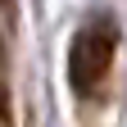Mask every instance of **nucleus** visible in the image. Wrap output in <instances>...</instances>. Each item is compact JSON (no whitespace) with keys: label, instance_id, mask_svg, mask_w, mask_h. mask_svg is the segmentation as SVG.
<instances>
[{"label":"nucleus","instance_id":"obj_2","mask_svg":"<svg viewBox=\"0 0 127 127\" xmlns=\"http://www.w3.org/2000/svg\"><path fill=\"white\" fill-rule=\"evenodd\" d=\"M5 118H9V91L0 86V123H5Z\"/></svg>","mask_w":127,"mask_h":127},{"label":"nucleus","instance_id":"obj_1","mask_svg":"<svg viewBox=\"0 0 127 127\" xmlns=\"http://www.w3.org/2000/svg\"><path fill=\"white\" fill-rule=\"evenodd\" d=\"M114 50H118V27L109 18L86 23L73 36V45H68V82L77 91H95L104 82L109 64H114Z\"/></svg>","mask_w":127,"mask_h":127}]
</instances>
